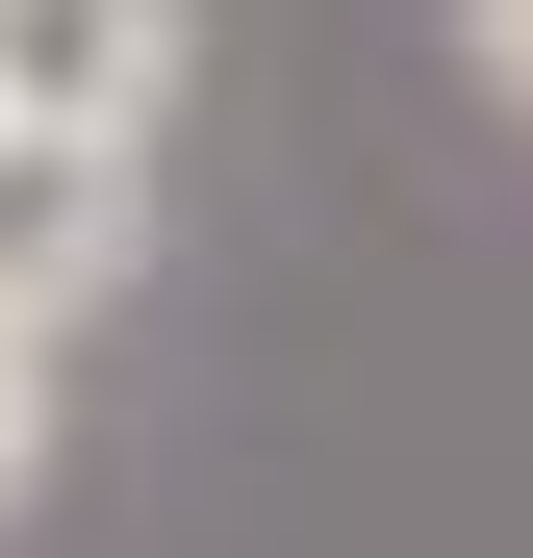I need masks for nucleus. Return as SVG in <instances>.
I'll list each match as a JSON object with an SVG mask.
<instances>
[{
	"label": "nucleus",
	"instance_id": "obj_3",
	"mask_svg": "<svg viewBox=\"0 0 533 558\" xmlns=\"http://www.w3.org/2000/svg\"><path fill=\"white\" fill-rule=\"evenodd\" d=\"M51 483V330H0V508Z\"/></svg>",
	"mask_w": 533,
	"mask_h": 558
},
{
	"label": "nucleus",
	"instance_id": "obj_2",
	"mask_svg": "<svg viewBox=\"0 0 533 558\" xmlns=\"http://www.w3.org/2000/svg\"><path fill=\"white\" fill-rule=\"evenodd\" d=\"M128 254H153V153H51V128H0V330H76Z\"/></svg>",
	"mask_w": 533,
	"mask_h": 558
},
{
	"label": "nucleus",
	"instance_id": "obj_4",
	"mask_svg": "<svg viewBox=\"0 0 533 558\" xmlns=\"http://www.w3.org/2000/svg\"><path fill=\"white\" fill-rule=\"evenodd\" d=\"M458 76H483V102L533 128V0H458Z\"/></svg>",
	"mask_w": 533,
	"mask_h": 558
},
{
	"label": "nucleus",
	"instance_id": "obj_1",
	"mask_svg": "<svg viewBox=\"0 0 533 558\" xmlns=\"http://www.w3.org/2000/svg\"><path fill=\"white\" fill-rule=\"evenodd\" d=\"M178 0H0V128H51V153H153L178 128Z\"/></svg>",
	"mask_w": 533,
	"mask_h": 558
}]
</instances>
